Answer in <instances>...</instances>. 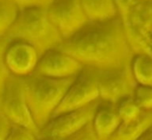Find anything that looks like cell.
<instances>
[{"mask_svg":"<svg viewBox=\"0 0 152 140\" xmlns=\"http://www.w3.org/2000/svg\"><path fill=\"white\" fill-rule=\"evenodd\" d=\"M72 78H51L34 74L21 77L27 107L37 128L52 116Z\"/></svg>","mask_w":152,"mask_h":140,"instance_id":"3957f363","label":"cell"},{"mask_svg":"<svg viewBox=\"0 0 152 140\" xmlns=\"http://www.w3.org/2000/svg\"><path fill=\"white\" fill-rule=\"evenodd\" d=\"M96 101H99L97 70L90 66H83L82 70L71 79L52 115L78 109Z\"/></svg>","mask_w":152,"mask_h":140,"instance_id":"8992f818","label":"cell"},{"mask_svg":"<svg viewBox=\"0 0 152 140\" xmlns=\"http://www.w3.org/2000/svg\"><path fill=\"white\" fill-rule=\"evenodd\" d=\"M83 66L96 70L131 65L134 56L120 15L109 20L88 23L57 46Z\"/></svg>","mask_w":152,"mask_h":140,"instance_id":"6da1fadb","label":"cell"},{"mask_svg":"<svg viewBox=\"0 0 152 140\" xmlns=\"http://www.w3.org/2000/svg\"><path fill=\"white\" fill-rule=\"evenodd\" d=\"M83 65L66 52L58 47H52L40 53L34 75L51 78H70L75 77Z\"/></svg>","mask_w":152,"mask_h":140,"instance_id":"8fae6325","label":"cell"},{"mask_svg":"<svg viewBox=\"0 0 152 140\" xmlns=\"http://www.w3.org/2000/svg\"><path fill=\"white\" fill-rule=\"evenodd\" d=\"M4 140H38L37 132L21 125L10 123Z\"/></svg>","mask_w":152,"mask_h":140,"instance_id":"d6986e66","label":"cell"},{"mask_svg":"<svg viewBox=\"0 0 152 140\" xmlns=\"http://www.w3.org/2000/svg\"><path fill=\"white\" fill-rule=\"evenodd\" d=\"M97 101L78 109L68 110L52 115L40 128H38V140H55L70 136L91 122Z\"/></svg>","mask_w":152,"mask_h":140,"instance_id":"5b68a950","label":"cell"},{"mask_svg":"<svg viewBox=\"0 0 152 140\" xmlns=\"http://www.w3.org/2000/svg\"><path fill=\"white\" fill-rule=\"evenodd\" d=\"M132 75L139 85L152 87V58L142 55L135 53L131 61Z\"/></svg>","mask_w":152,"mask_h":140,"instance_id":"9a60e30c","label":"cell"},{"mask_svg":"<svg viewBox=\"0 0 152 140\" xmlns=\"http://www.w3.org/2000/svg\"><path fill=\"white\" fill-rule=\"evenodd\" d=\"M39 56L40 52L33 45L23 40H8L1 55L8 72L17 77L33 74Z\"/></svg>","mask_w":152,"mask_h":140,"instance_id":"30bf717a","label":"cell"},{"mask_svg":"<svg viewBox=\"0 0 152 140\" xmlns=\"http://www.w3.org/2000/svg\"><path fill=\"white\" fill-rule=\"evenodd\" d=\"M137 140H152V125H150Z\"/></svg>","mask_w":152,"mask_h":140,"instance_id":"cb8c5ba5","label":"cell"},{"mask_svg":"<svg viewBox=\"0 0 152 140\" xmlns=\"http://www.w3.org/2000/svg\"><path fill=\"white\" fill-rule=\"evenodd\" d=\"M115 107H116V112H118L120 122L132 121L135 117H138L140 115V113L142 112L138 107V104L135 103V101L133 100L132 96L120 100L118 103H115Z\"/></svg>","mask_w":152,"mask_h":140,"instance_id":"e0dca14e","label":"cell"},{"mask_svg":"<svg viewBox=\"0 0 152 140\" xmlns=\"http://www.w3.org/2000/svg\"><path fill=\"white\" fill-rule=\"evenodd\" d=\"M46 13L63 39L88 24L81 0H52L46 6Z\"/></svg>","mask_w":152,"mask_h":140,"instance_id":"9c48e42d","label":"cell"},{"mask_svg":"<svg viewBox=\"0 0 152 140\" xmlns=\"http://www.w3.org/2000/svg\"><path fill=\"white\" fill-rule=\"evenodd\" d=\"M19 6L12 0H0V38H4L14 21Z\"/></svg>","mask_w":152,"mask_h":140,"instance_id":"2e32d148","label":"cell"},{"mask_svg":"<svg viewBox=\"0 0 152 140\" xmlns=\"http://www.w3.org/2000/svg\"><path fill=\"white\" fill-rule=\"evenodd\" d=\"M81 5L88 23L104 21L119 15L115 0H81Z\"/></svg>","mask_w":152,"mask_h":140,"instance_id":"5bb4252c","label":"cell"},{"mask_svg":"<svg viewBox=\"0 0 152 140\" xmlns=\"http://www.w3.org/2000/svg\"><path fill=\"white\" fill-rule=\"evenodd\" d=\"M55 140H97V138L93 131L91 122H90L87 126H84L81 131H78L77 133H75L70 136L63 138V139H55Z\"/></svg>","mask_w":152,"mask_h":140,"instance_id":"ffe728a7","label":"cell"},{"mask_svg":"<svg viewBox=\"0 0 152 140\" xmlns=\"http://www.w3.org/2000/svg\"><path fill=\"white\" fill-rule=\"evenodd\" d=\"M132 97L141 110L152 112V87L137 84Z\"/></svg>","mask_w":152,"mask_h":140,"instance_id":"ac0fdd59","label":"cell"},{"mask_svg":"<svg viewBox=\"0 0 152 140\" xmlns=\"http://www.w3.org/2000/svg\"><path fill=\"white\" fill-rule=\"evenodd\" d=\"M10 121L0 113V140H4L5 136H6V133L8 131V127H10Z\"/></svg>","mask_w":152,"mask_h":140,"instance_id":"603a6c76","label":"cell"},{"mask_svg":"<svg viewBox=\"0 0 152 140\" xmlns=\"http://www.w3.org/2000/svg\"><path fill=\"white\" fill-rule=\"evenodd\" d=\"M12 1L15 2L20 8V7H27V6L46 7L52 0H12Z\"/></svg>","mask_w":152,"mask_h":140,"instance_id":"44dd1931","label":"cell"},{"mask_svg":"<svg viewBox=\"0 0 152 140\" xmlns=\"http://www.w3.org/2000/svg\"><path fill=\"white\" fill-rule=\"evenodd\" d=\"M0 103H1V95H0Z\"/></svg>","mask_w":152,"mask_h":140,"instance_id":"484cf974","label":"cell"},{"mask_svg":"<svg viewBox=\"0 0 152 140\" xmlns=\"http://www.w3.org/2000/svg\"><path fill=\"white\" fill-rule=\"evenodd\" d=\"M6 40H23L33 45L40 53L57 47L63 38L51 24L46 7H20L18 14L5 34Z\"/></svg>","mask_w":152,"mask_h":140,"instance_id":"7a4b0ae2","label":"cell"},{"mask_svg":"<svg viewBox=\"0 0 152 140\" xmlns=\"http://www.w3.org/2000/svg\"><path fill=\"white\" fill-rule=\"evenodd\" d=\"M119 125L120 119L115 103L99 100L91 119V127L97 140H107Z\"/></svg>","mask_w":152,"mask_h":140,"instance_id":"7c38bea8","label":"cell"},{"mask_svg":"<svg viewBox=\"0 0 152 140\" xmlns=\"http://www.w3.org/2000/svg\"><path fill=\"white\" fill-rule=\"evenodd\" d=\"M7 42H8V40H6L5 37H4V38H0V56L2 55V51H4V49H5L6 44H7Z\"/></svg>","mask_w":152,"mask_h":140,"instance_id":"d4e9b609","label":"cell"},{"mask_svg":"<svg viewBox=\"0 0 152 140\" xmlns=\"http://www.w3.org/2000/svg\"><path fill=\"white\" fill-rule=\"evenodd\" d=\"M150 125H152V112L142 110L134 120L120 122L119 127L107 140H137Z\"/></svg>","mask_w":152,"mask_h":140,"instance_id":"4fadbf2b","label":"cell"},{"mask_svg":"<svg viewBox=\"0 0 152 140\" xmlns=\"http://www.w3.org/2000/svg\"><path fill=\"white\" fill-rule=\"evenodd\" d=\"M0 113L11 122L38 132L25 98L21 77L10 75L0 91Z\"/></svg>","mask_w":152,"mask_h":140,"instance_id":"52a82bcc","label":"cell"},{"mask_svg":"<svg viewBox=\"0 0 152 140\" xmlns=\"http://www.w3.org/2000/svg\"><path fill=\"white\" fill-rule=\"evenodd\" d=\"M10 75H11V74H10L8 70L6 69V66H5V64H4V61H2V57L0 56V91H1V89H2V87H4V83L6 82V79L8 78Z\"/></svg>","mask_w":152,"mask_h":140,"instance_id":"7402d4cb","label":"cell"},{"mask_svg":"<svg viewBox=\"0 0 152 140\" xmlns=\"http://www.w3.org/2000/svg\"><path fill=\"white\" fill-rule=\"evenodd\" d=\"M133 53L152 58V0H115Z\"/></svg>","mask_w":152,"mask_h":140,"instance_id":"277c9868","label":"cell"},{"mask_svg":"<svg viewBox=\"0 0 152 140\" xmlns=\"http://www.w3.org/2000/svg\"><path fill=\"white\" fill-rule=\"evenodd\" d=\"M137 82L132 75L131 65L97 70L99 100L118 103L125 97L132 96Z\"/></svg>","mask_w":152,"mask_h":140,"instance_id":"ba28073f","label":"cell"}]
</instances>
